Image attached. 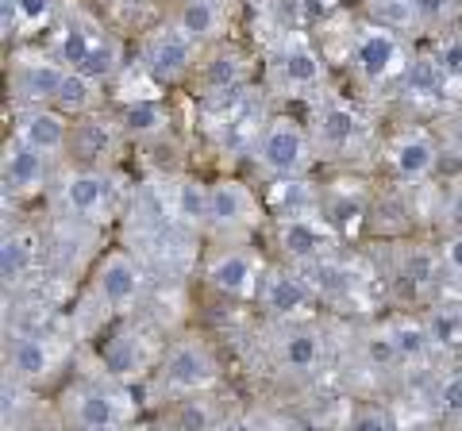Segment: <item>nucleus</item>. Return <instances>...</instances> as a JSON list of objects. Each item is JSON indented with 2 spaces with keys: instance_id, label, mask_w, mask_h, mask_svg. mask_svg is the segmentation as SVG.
Instances as JSON below:
<instances>
[{
  "instance_id": "1",
  "label": "nucleus",
  "mask_w": 462,
  "mask_h": 431,
  "mask_svg": "<svg viewBox=\"0 0 462 431\" xmlns=\"http://www.w3.org/2000/svg\"><path fill=\"white\" fill-rule=\"evenodd\" d=\"M351 66H355V74L363 81L382 85V81H393V78H401L404 69H409V54H404L393 27L374 23V27H366V32L358 35L355 50H351Z\"/></svg>"
},
{
  "instance_id": "2",
  "label": "nucleus",
  "mask_w": 462,
  "mask_h": 431,
  "mask_svg": "<svg viewBox=\"0 0 462 431\" xmlns=\"http://www.w3.org/2000/svg\"><path fill=\"white\" fill-rule=\"evenodd\" d=\"M216 378H220V366H216L212 351L197 339L178 343L162 362V385L170 393H205L216 385Z\"/></svg>"
},
{
  "instance_id": "3",
  "label": "nucleus",
  "mask_w": 462,
  "mask_h": 431,
  "mask_svg": "<svg viewBox=\"0 0 462 431\" xmlns=\"http://www.w3.org/2000/svg\"><path fill=\"white\" fill-rule=\"evenodd\" d=\"M258 162H263L273 178H300L309 166V139L293 120H273L263 135H258Z\"/></svg>"
},
{
  "instance_id": "4",
  "label": "nucleus",
  "mask_w": 462,
  "mask_h": 431,
  "mask_svg": "<svg viewBox=\"0 0 462 431\" xmlns=\"http://www.w3.org/2000/svg\"><path fill=\"white\" fill-rule=\"evenodd\" d=\"M69 420H74L78 427H89V431L124 427L127 420H132V405H127L124 393L89 385V390H78L74 397H69Z\"/></svg>"
},
{
  "instance_id": "5",
  "label": "nucleus",
  "mask_w": 462,
  "mask_h": 431,
  "mask_svg": "<svg viewBox=\"0 0 462 431\" xmlns=\"http://www.w3.org/2000/svg\"><path fill=\"white\" fill-rule=\"evenodd\" d=\"M0 178H5V193L8 197H27L42 189V178H47V158L39 147L23 139H12L0 158Z\"/></svg>"
},
{
  "instance_id": "6",
  "label": "nucleus",
  "mask_w": 462,
  "mask_h": 431,
  "mask_svg": "<svg viewBox=\"0 0 462 431\" xmlns=\"http://www.w3.org/2000/svg\"><path fill=\"white\" fill-rule=\"evenodd\" d=\"M193 54H197V39H189L178 23L162 27L151 42H147V69L158 81H178L185 69L193 66Z\"/></svg>"
},
{
  "instance_id": "7",
  "label": "nucleus",
  "mask_w": 462,
  "mask_h": 431,
  "mask_svg": "<svg viewBox=\"0 0 462 431\" xmlns=\"http://www.w3.org/2000/svg\"><path fill=\"white\" fill-rule=\"evenodd\" d=\"M112 205V181L97 170H78L62 181V208L78 220H100Z\"/></svg>"
},
{
  "instance_id": "8",
  "label": "nucleus",
  "mask_w": 462,
  "mask_h": 431,
  "mask_svg": "<svg viewBox=\"0 0 462 431\" xmlns=\"http://www.w3.org/2000/svg\"><path fill=\"white\" fill-rule=\"evenodd\" d=\"M258 258L251 251H220L208 262V281L212 289H220L224 297H251L258 289Z\"/></svg>"
},
{
  "instance_id": "9",
  "label": "nucleus",
  "mask_w": 462,
  "mask_h": 431,
  "mask_svg": "<svg viewBox=\"0 0 462 431\" xmlns=\"http://www.w3.org/2000/svg\"><path fill=\"white\" fill-rule=\"evenodd\" d=\"M358 135H363V116H358L351 105H343V100L320 105V112H316V142H320L328 154L351 151Z\"/></svg>"
},
{
  "instance_id": "10",
  "label": "nucleus",
  "mask_w": 462,
  "mask_h": 431,
  "mask_svg": "<svg viewBox=\"0 0 462 431\" xmlns=\"http://www.w3.org/2000/svg\"><path fill=\"white\" fill-rule=\"evenodd\" d=\"M139 285H143L139 266L120 251L108 254L105 262L97 266V297L105 300L108 308H127L139 297Z\"/></svg>"
},
{
  "instance_id": "11",
  "label": "nucleus",
  "mask_w": 462,
  "mask_h": 431,
  "mask_svg": "<svg viewBox=\"0 0 462 431\" xmlns=\"http://www.w3.org/2000/svg\"><path fill=\"white\" fill-rule=\"evenodd\" d=\"M439 162V151L424 132H401L389 142V166L404 181H424Z\"/></svg>"
},
{
  "instance_id": "12",
  "label": "nucleus",
  "mask_w": 462,
  "mask_h": 431,
  "mask_svg": "<svg viewBox=\"0 0 462 431\" xmlns=\"http://www.w3.org/2000/svg\"><path fill=\"white\" fill-rule=\"evenodd\" d=\"M258 220V205L247 185L239 181H216L212 185V224L224 232H239Z\"/></svg>"
},
{
  "instance_id": "13",
  "label": "nucleus",
  "mask_w": 462,
  "mask_h": 431,
  "mask_svg": "<svg viewBox=\"0 0 462 431\" xmlns=\"http://www.w3.org/2000/svg\"><path fill=\"white\" fill-rule=\"evenodd\" d=\"M278 235H282L285 254H293L297 262H316L331 247V232L320 220H312V216H285Z\"/></svg>"
},
{
  "instance_id": "14",
  "label": "nucleus",
  "mask_w": 462,
  "mask_h": 431,
  "mask_svg": "<svg viewBox=\"0 0 462 431\" xmlns=\"http://www.w3.org/2000/svg\"><path fill=\"white\" fill-rule=\"evenodd\" d=\"M62 78H66L62 62L27 59L16 66V74H12V89H16L23 100H32V105H47V100H54L58 89H62Z\"/></svg>"
},
{
  "instance_id": "15",
  "label": "nucleus",
  "mask_w": 462,
  "mask_h": 431,
  "mask_svg": "<svg viewBox=\"0 0 462 431\" xmlns=\"http://www.w3.org/2000/svg\"><path fill=\"white\" fill-rule=\"evenodd\" d=\"M20 139L32 142V147H39L42 154H58L66 147V139H69L66 116H62V112H51L47 105L27 108L20 116Z\"/></svg>"
},
{
  "instance_id": "16",
  "label": "nucleus",
  "mask_w": 462,
  "mask_h": 431,
  "mask_svg": "<svg viewBox=\"0 0 462 431\" xmlns=\"http://www.w3.org/2000/svg\"><path fill=\"white\" fill-rule=\"evenodd\" d=\"M282 78L293 85V89H312V85H320V78H324L320 54H316L300 35L285 39V47H282Z\"/></svg>"
},
{
  "instance_id": "17",
  "label": "nucleus",
  "mask_w": 462,
  "mask_h": 431,
  "mask_svg": "<svg viewBox=\"0 0 462 431\" xmlns=\"http://www.w3.org/2000/svg\"><path fill=\"white\" fill-rule=\"evenodd\" d=\"M8 370L16 373L20 381L51 378V370H54V347H51L47 339H39V335H27V339H20L16 347H12Z\"/></svg>"
},
{
  "instance_id": "18",
  "label": "nucleus",
  "mask_w": 462,
  "mask_h": 431,
  "mask_svg": "<svg viewBox=\"0 0 462 431\" xmlns=\"http://www.w3.org/2000/svg\"><path fill=\"white\" fill-rule=\"evenodd\" d=\"M39 258V243L32 232H8L5 243H0V278L5 285H16L35 270Z\"/></svg>"
},
{
  "instance_id": "19",
  "label": "nucleus",
  "mask_w": 462,
  "mask_h": 431,
  "mask_svg": "<svg viewBox=\"0 0 462 431\" xmlns=\"http://www.w3.org/2000/svg\"><path fill=\"white\" fill-rule=\"evenodd\" d=\"M309 297H312V289L300 278H293V274H270L263 281V300H266V308L273 316H297V312H305L309 308Z\"/></svg>"
},
{
  "instance_id": "20",
  "label": "nucleus",
  "mask_w": 462,
  "mask_h": 431,
  "mask_svg": "<svg viewBox=\"0 0 462 431\" xmlns=\"http://www.w3.org/2000/svg\"><path fill=\"white\" fill-rule=\"evenodd\" d=\"M220 23H224V16H220V5H216V0H181L178 27L189 39L208 42V39L220 35Z\"/></svg>"
},
{
  "instance_id": "21",
  "label": "nucleus",
  "mask_w": 462,
  "mask_h": 431,
  "mask_svg": "<svg viewBox=\"0 0 462 431\" xmlns=\"http://www.w3.org/2000/svg\"><path fill=\"white\" fill-rule=\"evenodd\" d=\"M447 78L439 59H431V54H420V59H412L409 69H404V85H409V96L416 100H439L443 89H447Z\"/></svg>"
},
{
  "instance_id": "22",
  "label": "nucleus",
  "mask_w": 462,
  "mask_h": 431,
  "mask_svg": "<svg viewBox=\"0 0 462 431\" xmlns=\"http://www.w3.org/2000/svg\"><path fill=\"white\" fill-rule=\"evenodd\" d=\"M97 39H100V32L89 20H69L62 32H58V62H66V69H78L85 59H89Z\"/></svg>"
},
{
  "instance_id": "23",
  "label": "nucleus",
  "mask_w": 462,
  "mask_h": 431,
  "mask_svg": "<svg viewBox=\"0 0 462 431\" xmlns=\"http://www.w3.org/2000/svg\"><path fill=\"white\" fill-rule=\"evenodd\" d=\"M173 216L185 224H212V185L205 189L200 181H178V189H173Z\"/></svg>"
},
{
  "instance_id": "24",
  "label": "nucleus",
  "mask_w": 462,
  "mask_h": 431,
  "mask_svg": "<svg viewBox=\"0 0 462 431\" xmlns=\"http://www.w3.org/2000/svg\"><path fill=\"white\" fill-rule=\"evenodd\" d=\"M254 135H263V105L254 96H236L231 100V116H227V142L231 147H243Z\"/></svg>"
},
{
  "instance_id": "25",
  "label": "nucleus",
  "mask_w": 462,
  "mask_h": 431,
  "mask_svg": "<svg viewBox=\"0 0 462 431\" xmlns=\"http://www.w3.org/2000/svg\"><path fill=\"white\" fill-rule=\"evenodd\" d=\"M54 105L62 112H89L97 105V81L89 74H81V69H66L62 89H58Z\"/></svg>"
},
{
  "instance_id": "26",
  "label": "nucleus",
  "mask_w": 462,
  "mask_h": 431,
  "mask_svg": "<svg viewBox=\"0 0 462 431\" xmlns=\"http://www.w3.org/2000/svg\"><path fill=\"white\" fill-rule=\"evenodd\" d=\"M282 366L293 370V373H305L312 370L316 362H320V339H316L312 332H289L282 339Z\"/></svg>"
},
{
  "instance_id": "27",
  "label": "nucleus",
  "mask_w": 462,
  "mask_h": 431,
  "mask_svg": "<svg viewBox=\"0 0 462 431\" xmlns=\"http://www.w3.org/2000/svg\"><path fill=\"white\" fill-rule=\"evenodd\" d=\"M100 362H105V370L112 373V378H132V373H139V366H143L139 343L132 335L108 339V347L100 351Z\"/></svg>"
},
{
  "instance_id": "28",
  "label": "nucleus",
  "mask_w": 462,
  "mask_h": 431,
  "mask_svg": "<svg viewBox=\"0 0 462 431\" xmlns=\"http://www.w3.org/2000/svg\"><path fill=\"white\" fill-rule=\"evenodd\" d=\"M312 289L324 293V297H343V293L355 289V278H351V270L331 262V258H316L312 262Z\"/></svg>"
},
{
  "instance_id": "29",
  "label": "nucleus",
  "mask_w": 462,
  "mask_h": 431,
  "mask_svg": "<svg viewBox=\"0 0 462 431\" xmlns=\"http://www.w3.org/2000/svg\"><path fill=\"white\" fill-rule=\"evenodd\" d=\"M124 127L132 135H158L166 127V112H162V105H158L154 96H143L124 112Z\"/></svg>"
},
{
  "instance_id": "30",
  "label": "nucleus",
  "mask_w": 462,
  "mask_h": 431,
  "mask_svg": "<svg viewBox=\"0 0 462 431\" xmlns=\"http://www.w3.org/2000/svg\"><path fill=\"white\" fill-rule=\"evenodd\" d=\"M247 81V62L239 59V54H220V59L208 62V85L220 93H239V85Z\"/></svg>"
},
{
  "instance_id": "31",
  "label": "nucleus",
  "mask_w": 462,
  "mask_h": 431,
  "mask_svg": "<svg viewBox=\"0 0 462 431\" xmlns=\"http://www.w3.org/2000/svg\"><path fill=\"white\" fill-rule=\"evenodd\" d=\"M78 69H81V74H89L93 81L112 78L116 69H120V42L108 39V35H100V39H97V47L89 50V59H85Z\"/></svg>"
},
{
  "instance_id": "32",
  "label": "nucleus",
  "mask_w": 462,
  "mask_h": 431,
  "mask_svg": "<svg viewBox=\"0 0 462 431\" xmlns=\"http://www.w3.org/2000/svg\"><path fill=\"white\" fill-rule=\"evenodd\" d=\"M428 335L436 347H462V308H439L428 316Z\"/></svg>"
},
{
  "instance_id": "33",
  "label": "nucleus",
  "mask_w": 462,
  "mask_h": 431,
  "mask_svg": "<svg viewBox=\"0 0 462 431\" xmlns=\"http://www.w3.org/2000/svg\"><path fill=\"white\" fill-rule=\"evenodd\" d=\"M54 5L58 0H16V12H12V23L5 27V35L20 32H32V27H42L51 16H54Z\"/></svg>"
},
{
  "instance_id": "34",
  "label": "nucleus",
  "mask_w": 462,
  "mask_h": 431,
  "mask_svg": "<svg viewBox=\"0 0 462 431\" xmlns=\"http://www.w3.org/2000/svg\"><path fill=\"white\" fill-rule=\"evenodd\" d=\"M370 12H374V20H378L382 27H393V32L416 23L412 0H370Z\"/></svg>"
},
{
  "instance_id": "35",
  "label": "nucleus",
  "mask_w": 462,
  "mask_h": 431,
  "mask_svg": "<svg viewBox=\"0 0 462 431\" xmlns=\"http://www.w3.org/2000/svg\"><path fill=\"white\" fill-rule=\"evenodd\" d=\"M401 347V358H420L428 347H431V335H428V324H412V320H401L389 327Z\"/></svg>"
},
{
  "instance_id": "36",
  "label": "nucleus",
  "mask_w": 462,
  "mask_h": 431,
  "mask_svg": "<svg viewBox=\"0 0 462 431\" xmlns=\"http://www.w3.org/2000/svg\"><path fill=\"white\" fill-rule=\"evenodd\" d=\"M366 362L374 366V370H389L393 362H401V347H397V339H393V332H374L370 339H366Z\"/></svg>"
},
{
  "instance_id": "37",
  "label": "nucleus",
  "mask_w": 462,
  "mask_h": 431,
  "mask_svg": "<svg viewBox=\"0 0 462 431\" xmlns=\"http://www.w3.org/2000/svg\"><path fill=\"white\" fill-rule=\"evenodd\" d=\"M412 8H416V20L436 27V23H447L458 16L462 0H412Z\"/></svg>"
},
{
  "instance_id": "38",
  "label": "nucleus",
  "mask_w": 462,
  "mask_h": 431,
  "mask_svg": "<svg viewBox=\"0 0 462 431\" xmlns=\"http://www.w3.org/2000/svg\"><path fill=\"white\" fill-rule=\"evenodd\" d=\"M404 278H409L416 289H424V285L436 281V258H431L428 251H416L409 254V262H404Z\"/></svg>"
},
{
  "instance_id": "39",
  "label": "nucleus",
  "mask_w": 462,
  "mask_h": 431,
  "mask_svg": "<svg viewBox=\"0 0 462 431\" xmlns=\"http://www.w3.org/2000/svg\"><path fill=\"white\" fill-rule=\"evenodd\" d=\"M439 66H443V74L451 78V81H462V35H451V39H443V47H439Z\"/></svg>"
},
{
  "instance_id": "40",
  "label": "nucleus",
  "mask_w": 462,
  "mask_h": 431,
  "mask_svg": "<svg viewBox=\"0 0 462 431\" xmlns=\"http://www.w3.org/2000/svg\"><path fill=\"white\" fill-rule=\"evenodd\" d=\"M439 408L447 416H462V370L451 373V378H443V385H439Z\"/></svg>"
},
{
  "instance_id": "41",
  "label": "nucleus",
  "mask_w": 462,
  "mask_h": 431,
  "mask_svg": "<svg viewBox=\"0 0 462 431\" xmlns=\"http://www.w3.org/2000/svg\"><path fill=\"white\" fill-rule=\"evenodd\" d=\"M439 258H443V266L451 270V274L462 278V232H455L451 239L443 243V254H439Z\"/></svg>"
},
{
  "instance_id": "42",
  "label": "nucleus",
  "mask_w": 462,
  "mask_h": 431,
  "mask_svg": "<svg viewBox=\"0 0 462 431\" xmlns=\"http://www.w3.org/2000/svg\"><path fill=\"white\" fill-rule=\"evenodd\" d=\"M23 408V390L16 381H12V373L5 378V424H12V412Z\"/></svg>"
},
{
  "instance_id": "43",
  "label": "nucleus",
  "mask_w": 462,
  "mask_h": 431,
  "mask_svg": "<svg viewBox=\"0 0 462 431\" xmlns=\"http://www.w3.org/2000/svg\"><path fill=\"white\" fill-rule=\"evenodd\" d=\"M181 424H193V427H205V424H212V412L200 405V400H189L185 405V412H181Z\"/></svg>"
},
{
  "instance_id": "44",
  "label": "nucleus",
  "mask_w": 462,
  "mask_h": 431,
  "mask_svg": "<svg viewBox=\"0 0 462 431\" xmlns=\"http://www.w3.org/2000/svg\"><path fill=\"white\" fill-rule=\"evenodd\" d=\"M393 420H389L385 412H366V416H355V427H389Z\"/></svg>"
},
{
  "instance_id": "45",
  "label": "nucleus",
  "mask_w": 462,
  "mask_h": 431,
  "mask_svg": "<svg viewBox=\"0 0 462 431\" xmlns=\"http://www.w3.org/2000/svg\"><path fill=\"white\" fill-rule=\"evenodd\" d=\"M300 5H305L309 16H316V12H331V5H336V0H300Z\"/></svg>"
},
{
  "instance_id": "46",
  "label": "nucleus",
  "mask_w": 462,
  "mask_h": 431,
  "mask_svg": "<svg viewBox=\"0 0 462 431\" xmlns=\"http://www.w3.org/2000/svg\"><path fill=\"white\" fill-rule=\"evenodd\" d=\"M0 12H5V27L12 23V12H16V0H0Z\"/></svg>"
},
{
  "instance_id": "47",
  "label": "nucleus",
  "mask_w": 462,
  "mask_h": 431,
  "mask_svg": "<svg viewBox=\"0 0 462 431\" xmlns=\"http://www.w3.org/2000/svg\"><path fill=\"white\" fill-rule=\"evenodd\" d=\"M455 139H458V147H462V120H458V127H455Z\"/></svg>"
}]
</instances>
